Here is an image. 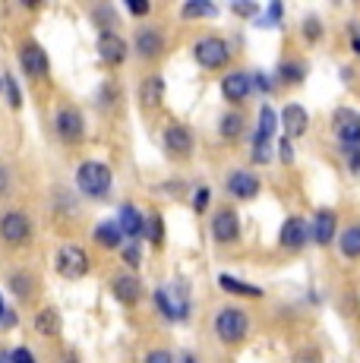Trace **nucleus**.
<instances>
[{
  "instance_id": "f257e3e1",
  "label": "nucleus",
  "mask_w": 360,
  "mask_h": 363,
  "mask_svg": "<svg viewBox=\"0 0 360 363\" xmlns=\"http://www.w3.org/2000/svg\"><path fill=\"white\" fill-rule=\"evenodd\" d=\"M35 240V221L26 208H4L0 212V243L10 250H26Z\"/></svg>"
},
{
  "instance_id": "f03ea898",
  "label": "nucleus",
  "mask_w": 360,
  "mask_h": 363,
  "mask_svg": "<svg viewBox=\"0 0 360 363\" xmlns=\"http://www.w3.org/2000/svg\"><path fill=\"white\" fill-rule=\"evenodd\" d=\"M111 186H114V171L105 162L89 158V162L76 167V190L86 199H108Z\"/></svg>"
},
{
  "instance_id": "7ed1b4c3",
  "label": "nucleus",
  "mask_w": 360,
  "mask_h": 363,
  "mask_svg": "<svg viewBox=\"0 0 360 363\" xmlns=\"http://www.w3.org/2000/svg\"><path fill=\"white\" fill-rule=\"evenodd\" d=\"M16 64L23 69L26 79H32V82L51 79V57H47V51L35 38H23L16 45Z\"/></svg>"
},
{
  "instance_id": "20e7f679",
  "label": "nucleus",
  "mask_w": 360,
  "mask_h": 363,
  "mask_svg": "<svg viewBox=\"0 0 360 363\" xmlns=\"http://www.w3.org/2000/svg\"><path fill=\"white\" fill-rule=\"evenodd\" d=\"M89 269H92V259H89V253L79 243H60L57 247V253H54V272L64 281H79V278L89 275Z\"/></svg>"
},
{
  "instance_id": "39448f33",
  "label": "nucleus",
  "mask_w": 360,
  "mask_h": 363,
  "mask_svg": "<svg viewBox=\"0 0 360 363\" xmlns=\"http://www.w3.org/2000/svg\"><path fill=\"white\" fill-rule=\"evenodd\" d=\"M54 133L64 145H79L86 139V117L76 104H60L54 111Z\"/></svg>"
},
{
  "instance_id": "423d86ee",
  "label": "nucleus",
  "mask_w": 360,
  "mask_h": 363,
  "mask_svg": "<svg viewBox=\"0 0 360 363\" xmlns=\"http://www.w3.org/2000/svg\"><path fill=\"white\" fill-rule=\"evenodd\" d=\"M193 57H196V64L203 69H221L231 60V48L218 35H206V38H199L193 45Z\"/></svg>"
},
{
  "instance_id": "0eeeda50",
  "label": "nucleus",
  "mask_w": 360,
  "mask_h": 363,
  "mask_svg": "<svg viewBox=\"0 0 360 363\" xmlns=\"http://www.w3.org/2000/svg\"><path fill=\"white\" fill-rule=\"evenodd\" d=\"M247 332H250V319H247V313L237 310V306H227V310H221L215 316V335L225 341V345L244 341Z\"/></svg>"
},
{
  "instance_id": "6e6552de",
  "label": "nucleus",
  "mask_w": 360,
  "mask_h": 363,
  "mask_svg": "<svg viewBox=\"0 0 360 363\" xmlns=\"http://www.w3.org/2000/svg\"><path fill=\"white\" fill-rule=\"evenodd\" d=\"M155 310L162 313L168 323H180V319L190 316V300H186L180 284H174V288H158L155 291Z\"/></svg>"
},
{
  "instance_id": "1a4fd4ad",
  "label": "nucleus",
  "mask_w": 360,
  "mask_h": 363,
  "mask_svg": "<svg viewBox=\"0 0 360 363\" xmlns=\"http://www.w3.org/2000/svg\"><path fill=\"white\" fill-rule=\"evenodd\" d=\"M95 51H99V60L105 67H120L123 60L130 57V45L117 32H99V45H95Z\"/></svg>"
},
{
  "instance_id": "9d476101",
  "label": "nucleus",
  "mask_w": 360,
  "mask_h": 363,
  "mask_svg": "<svg viewBox=\"0 0 360 363\" xmlns=\"http://www.w3.org/2000/svg\"><path fill=\"white\" fill-rule=\"evenodd\" d=\"M111 294H114L117 303L136 306L142 300V281L133 275V272H117V275L111 278Z\"/></svg>"
},
{
  "instance_id": "9b49d317",
  "label": "nucleus",
  "mask_w": 360,
  "mask_h": 363,
  "mask_svg": "<svg viewBox=\"0 0 360 363\" xmlns=\"http://www.w3.org/2000/svg\"><path fill=\"white\" fill-rule=\"evenodd\" d=\"M332 127L344 145H360V114L351 108H338L332 114Z\"/></svg>"
},
{
  "instance_id": "f8f14e48",
  "label": "nucleus",
  "mask_w": 360,
  "mask_h": 363,
  "mask_svg": "<svg viewBox=\"0 0 360 363\" xmlns=\"http://www.w3.org/2000/svg\"><path fill=\"white\" fill-rule=\"evenodd\" d=\"M164 149L171 158H190L193 155V133L184 123H168L164 130Z\"/></svg>"
},
{
  "instance_id": "ddd939ff",
  "label": "nucleus",
  "mask_w": 360,
  "mask_h": 363,
  "mask_svg": "<svg viewBox=\"0 0 360 363\" xmlns=\"http://www.w3.org/2000/svg\"><path fill=\"white\" fill-rule=\"evenodd\" d=\"M212 237L218 243H234L240 237V218L234 208H218L212 215Z\"/></svg>"
},
{
  "instance_id": "4468645a",
  "label": "nucleus",
  "mask_w": 360,
  "mask_h": 363,
  "mask_svg": "<svg viewBox=\"0 0 360 363\" xmlns=\"http://www.w3.org/2000/svg\"><path fill=\"white\" fill-rule=\"evenodd\" d=\"M6 284H10L13 297H16L19 303H29V300H35V291H38L35 272H29V269H10V272H6Z\"/></svg>"
},
{
  "instance_id": "2eb2a0df",
  "label": "nucleus",
  "mask_w": 360,
  "mask_h": 363,
  "mask_svg": "<svg viewBox=\"0 0 360 363\" xmlns=\"http://www.w3.org/2000/svg\"><path fill=\"white\" fill-rule=\"evenodd\" d=\"M133 51L140 54L142 60H155L164 54V35L158 29H149V26H142L140 32H136L133 38Z\"/></svg>"
},
{
  "instance_id": "dca6fc26",
  "label": "nucleus",
  "mask_w": 360,
  "mask_h": 363,
  "mask_svg": "<svg viewBox=\"0 0 360 363\" xmlns=\"http://www.w3.org/2000/svg\"><path fill=\"white\" fill-rule=\"evenodd\" d=\"M250 89H253V79H250V73H244V69H234V73H227L225 79H221V95H225V101H231V104L247 101Z\"/></svg>"
},
{
  "instance_id": "f3484780",
  "label": "nucleus",
  "mask_w": 360,
  "mask_h": 363,
  "mask_svg": "<svg viewBox=\"0 0 360 363\" xmlns=\"http://www.w3.org/2000/svg\"><path fill=\"white\" fill-rule=\"evenodd\" d=\"M32 329L41 338H60V332H64V319H60V310L57 306H41L35 310V316H32Z\"/></svg>"
},
{
  "instance_id": "a211bd4d",
  "label": "nucleus",
  "mask_w": 360,
  "mask_h": 363,
  "mask_svg": "<svg viewBox=\"0 0 360 363\" xmlns=\"http://www.w3.org/2000/svg\"><path fill=\"white\" fill-rule=\"evenodd\" d=\"M227 193L234 199H256L259 196V177L250 171H231L227 174Z\"/></svg>"
},
{
  "instance_id": "6ab92c4d",
  "label": "nucleus",
  "mask_w": 360,
  "mask_h": 363,
  "mask_svg": "<svg viewBox=\"0 0 360 363\" xmlns=\"http://www.w3.org/2000/svg\"><path fill=\"white\" fill-rule=\"evenodd\" d=\"M117 228H120L123 240H127V237H130V240H136V237H142V231H145V215L136 206L123 202L120 215H117Z\"/></svg>"
},
{
  "instance_id": "aec40b11",
  "label": "nucleus",
  "mask_w": 360,
  "mask_h": 363,
  "mask_svg": "<svg viewBox=\"0 0 360 363\" xmlns=\"http://www.w3.org/2000/svg\"><path fill=\"white\" fill-rule=\"evenodd\" d=\"M338 231V215L332 212V208H320V212L313 215V228H310V234H313L316 243H332V237Z\"/></svg>"
},
{
  "instance_id": "412c9836",
  "label": "nucleus",
  "mask_w": 360,
  "mask_h": 363,
  "mask_svg": "<svg viewBox=\"0 0 360 363\" xmlns=\"http://www.w3.org/2000/svg\"><path fill=\"white\" fill-rule=\"evenodd\" d=\"M162 101H164V79H162V73H149L140 82V104L145 111H152V108H158Z\"/></svg>"
},
{
  "instance_id": "4be33fe9",
  "label": "nucleus",
  "mask_w": 360,
  "mask_h": 363,
  "mask_svg": "<svg viewBox=\"0 0 360 363\" xmlns=\"http://www.w3.org/2000/svg\"><path fill=\"white\" fill-rule=\"evenodd\" d=\"M281 127H285V136L288 139L303 136L307 127H310V114L300 108V104H288V108L281 111Z\"/></svg>"
},
{
  "instance_id": "5701e85b",
  "label": "nucleus",
  "mask_w": 360,
  "mask_h": 363,
  "mask_svg": "<svg viewBox=\"0 0 360 363\" xmlns=\"http://www.w3.org/2000/svg\"><path fill=\"white\" fill-rule=\"evenodd\" d=\"M307 237H310V228H307V221L303 218H288L285 225H281V243H285L288 250H300L303 243H307Z\"/></svg>"
},
{
  "instance_id": "b1692460",
  "label": "nucleus",
  "mask_w": 360,
  "mask_h": 363,
  "mask_svg": "<svg viewBox=\"0 0 360 363\" xmlns=\"http://www.w3.org/2000/svg\"><path fill=\"white\" fill-rule=\"evenodd\" d=\"M92 240L105 250H120L123 247V234H120V228H117V221H99V225L92 228Z\"/></svg>"
},
{
  "instance_id": "393cba45",
  "label": "nucleus",
  "mask_w": 360,
  "mask_h": 363,
  "mask_svg": "<svg viewBox=\"0 0 360 363\" xmlns=\"http://www.w3.org/2000/svg\"><path fill=\"white\" fill-rule=\"evenodd\" d=\"M275 127H279V117H275V111L269 108V104H262L259 108V130H256V139L253 143H269L272 139Z\"/></svg>"
},
{
  "instance_id": "a878e982",
  "label": "nucleus",
  "mask_w": 360,
  "mask_h": 363,
  "mask_svg": "<svg viewBox=\"0 0 360 363\" xmlns=\"http://www.w3.org/2000/svg\"><path fill=\"white\" fill-rule=\"evenodd\" d=\"M303 76H307V64H300V60H285L279 67V82H285V86H300Z\"/></svg>"
},
{
  "instance_id": "bb28decb",
  "label": "nucleus",
  "mask_w": 360,
  "mask_h": 363,
  "mask_svg": "<svg viewBox=\"0 0 360 363\" xmlns=\"http://www.w3.org/2000/svg\"><path fill=\"white\" fill-rule=\"evenodd\" d=\"M89 16H92V23L99 26L101 32H114V26H117V13H114V6L99 4V6H92V10H89Z\"/></svg>"
},
{
  "instance_id": "cd10ccee",
  "label": "nucleus",
  "mask_w": 360,
  "mask_h": 363,
  "mask_svg": "<svg viewBox=\"0 0 360 363\" xmlns=\"http://www.w3.org/2000/svg\"><path fill=\"white\" fill-rule=\"evenodd\" d=\"M218 6L209 4V0H186L184 6H180V16L184 19H199V16H215Z\"/></svg>"
},
{
  "instance_id": "c85d7f7f",
  "label": "nucleus",
  "mask_w": 360,
  "mask_h": 363,
  "mask_svg": "<svg viewBox=\"0 0 360 363\" xmlns=\"http://www.w3.org/2000/svg\"><path fill=\"white\" fill-rule=\"evenodd\" d=\"M218 284L227 291V294H244V297H262V288H253V284L237 281L234 275H218Z\"/></svg>"
},
{
  "instance_id": "c756f323",
  "label": "nucleus",
  "mask_w": 360,
  "mask_h": 363,
  "mask_svg": "<svg viewBox=\"0 0 360 363\" xmlns=\"http://www.w3.org/2000/svg\"><path fill=\"white\" fill-rule=\"evenodd\" d=\"M342 253L348 259H360V225H351L342 231Z\"/></svg>"
},
{
  "instance_id": "7c9ffc66",
  "label": "nucleus",
  "mask_w": 360,
  "mask_h": 363,
  "mask_svg": "<svg viewBox=\"0 0 360 363\" xmlns=\"http://www.w3.org/2000/svg\"><path fill=\"white\" fill-rule=\"evenodd\" d=\"M54 212L57 215H79V202H76V196L70 190H54Z\"/></svg>"
},
{
  "instance_id": "2f4dec72",
  "label": "nucleus",
  "mask_w": 360,
  "mask_h": 363,
  "mask_svg": "<svg viewBox=\"0 0 360 363\" xmlns=\"http://www.w3.org/2000/svg\"><path fill=\"white\" fill-rule=\"evenodd\" d=\"M4 95H6L10 111H23V92H19V82L13 73H4Z\"/></svg>"
},
{
  "instance_id": "473e14b6",
  "label": "nucleus",
  "mask_w": 360,
  "mask_h": 363,
  "mask_svg": "<svg viewBox=\"0 0 360 363\" xmlns=\"http://www.w3.org/2000/svg\"><path fill=\"white\" fill-rule=\"evenodd\" d=\"M142 237H149V243H162L164 240V218L158 212H152L149 218H145V231H142Z\"/></svg>"
},
{
  "instance_id": "72a5a7b5",
  "label": "nucleus",
  "mask_w": 360,
  "mask_h": 363,
  "mask_svg": "<svg viewBox=\"0 0 360 363\" xmlns=\"http://www.w3.org/2000/svg\"><path fill=\"white\" fill-rule=\"evenodd\" d=\"M240 133H244V114H225L221 117V136L237 139Z\"/></svg>"
},
{
  "instance_id": "f704fd0d",
  "label": "nucleus",
  "mask_w": 360,
  "mask_h": 363,
  "mask_svg": "<svg viewBox=\"0 0 360 363\" xmlns=\"http://www.w3.org/2000/svg\"><path fill=\"white\" fill-rule=\"evenodd\" d=\"M281 13H285L281 4H269V10L256 16V26H259V29H275V26L281 23Z\"/></svg>"
},
{
  "instance_id": "c9c22d12",
  "label": "nucleus",
  "mask_w": 360,
  "mask_h": 363,
  "mask_svg": "<svg viewBox=\"0 0 360 363\" xmlns=\"http://www.w3.org/2000/svg\"><path fill=\"white\" fill-rule=\"evenodd\" d=\"M120 99V92H117V86H111V82H105V86L99 89V95H95V104L99 108H114V101Z\"/></svg>"
},
{
  "instance_id": "e433bc0d",
  "label": "nucleus",
  "mask_w": 360,
  "mask_h": 363,
  "mask_svg": "<svg viewBox=\"0 0 360 363\" xmlns=\"http://www.w3.org/2000/svg\"><path fill=\"white\" fill-rule=\"evenodd\" d=\"M120 259L130 265V269H140L142 265V250H140V243H123V253H120Z\"/></svg>"
},
{
  "instance_id": "4c0bfd02",
  "label": "nucleus",
  "mask_w": 360,
  "mask_h": 363,
  "mask_svg": "<svg viewBox=\"0 0 360 363\" xmlns=\"http://www.w3.org/2000/svg\"><path fill=\"white\" fill-rule=\"evenodd\" d=\"M10 363H38V360L29 345H16V347H10Z\"/></svg>"
},
{
  "instance_id": "58836bf2",
  "label": "nucleus",
  "mask_w": 360,
  "mask_h": 363,
  "mask_svg": "<svg viewBox=\"0 0 360 363\" xmlns=\"http://www.w3.org/2000/svg\"><path fill=\"white\" fill-rule=\"evenodd\" d=\"M303 38H307V41H320L322 38V23L316 16L303 19Z\"/></svg>"
},
{
  "instance_id": "ea45409f",
  "label": "nucleus",
  "mask_w": 360,
  "mask_h": 363,
  "mask_svg": "<svg viewBox=\"0 0 360 363\" xmlns=\"http://www.w3.org/2000/svg\"><path fill=\"white\" fill-rule=\"evenodd\" d=\"M344 158H348V164H351V174L360 177V145H344Z\"/></svg>"
},
{
  "instance_id": "a19ab883",
  "label": "nucleus",
  "mask_w": 360,
  "mask_h": 363,
  "mask_svg": "<svg viewBox=\"0 0 360 363\" xmlns=\"http://www.w3.org/2000/svg\"><path fill=\"white\" fill-rule=\"evenodd\" d=\"M253 162H256V164H269V162H272L269 143H253Z\"/></svg>"
},
{
  "instance_id": "79ce46f5",
  "label": "nucleus",
  "mask_w": 360,
  "mask_h": 363,
  "mask_svg": "<svg viewBox=\"0 0 360 363\" xmlns=\"http://www.w3.org/2000/svg\"><path fill=\"white\" fill-rule=\"evenodd\" d=\"M294 363H322V360H320L316 347H300V351L294 354Z\"/></svg>"
},
{
  "instance_id": "37998d69",
  "label": "nucleus",
  "mask_w": 360,
  "mask_h": 363,
  "mask_svg": "<svg viewBox=\"0 0 360 363\" xmlns=\"http://www.w3.org/2000/svg\"><path fill=\"white\" fill-rule=\"evenodd\" d=\"M142 363H174V357H171V351H164V347H155V351L145 354Z\"/></svg>"
},
{
  "instance_id": "c03bdc74",
  "label": "nucleus",
  "mask_w": 360,
  "mask_h": 363,
  "mask_svg": "<svg viewBox=\"0 0 360 363\" xmlns=\"http://www.w3.org/2000/svg\"><path fill=\"white\" fill-rule=\"evenodd\" d=\"M209 186H199L196 190V196H193V208H196V212H206V208H209Z\"/></svg>"
},
{
  "instance_id": "a18cd8bd",
  "label": "nucleus",
  "mask_w": 360,
  "mask_h": 363,
  "mask_svg": "<svg viewBox=\"0 0 360 363\" xmlns=\"http://www.w3.org/2000/svg\"><path fill=\"white\" fill-rule=\"evenodd\" d=\"M127 10L133 13V16H149L152 4H149V0H127Z\"/></svg>"
},
{
  "instance_id": "49530a36",
  "label": "nucleus",
  "mask_w": 360,
  "mask_h": 363,
  "mask_svg": "<svg viewBox=\"0 0 360 363\" xmlns=\"http://www.w3.org/2000/svg\"><path fill=\"white\" fill-rule=\"evenodd\" d=\"M10 186H13V171L6 164H0V199L10 193Z\"/></svg>"
},
{
  "instance_id": "de8ad7c7",
  "label": "nucleus",
  "mask_w": 360,
  "mask_h": 363,
  "mask_svg": "<svg viewBox=\"0 0 360 363\" xmlns=\"http://www.w3.org/2000/svg\"><path fill=\"white\" fill-rule=\"evenodd\" d=\"M279 158H281V162H285V164L294 162V145H291V139H288V136L279 143Z\"/></svg>"
},
{
  "instance_id": "09e8293b",
  "label": "nucleus",
  "mask_w": 360,
  "mask_h": 363,
  "mask_svg": "<svg viewBox=\"0 0 360 363\" xmlns=\"http://www.w3.org/2000/svg\"><path fill=\"white\" fill-rule=\"evenodd\" d=\"M231 10L237 13V16H259V6L256 4H237V0H234Z\"/></svg>"
},
{
  "instance_id": "8fccbe9b",
  "label": "nucleus",
  "mask_w": 360,
  "mask_h": 363,
  "mask_svg": "<svg viewBox=\"0 0 360 363\" xmlns=\"http://www.w3.org/2000/svg\"><path fill=\"white\" fill-rule=\"evenodd\" d=\"M16 310H13V306H6V313H4V323H0V332H13L16 329Z\"/></svg>"
},
{
  "instance_id": "3c124183",
  "label": "nucleus",
  "mask_w": 360,
  "mask_h": 363,
  "mask_svg": "<svg viewBox=\"0 0 360 363\" xmlns=\"http://www.w3.org/2000/svg\"><path fill=\"white\" fill-rule=\"evenodd\" d=\"M250 79H253V86H256V89H259V92H266V95H269V92H272V79H269V76H266V73H253V76H250Z\"/></svg>"
},
{
  "instance_id": "603ef678",
  "label": "nucleus",
  "mask_w": 360,
  "mask_h": 363,
  "mask_svg": "<svg viewBox=\"0 0 360 363\" xmlns=\"http://www.w3.org/2000/svg\"><path fill=\"white\" fill-rule=\"evenodd\" d=\"M0 363H10V351L6 347H0Z\"/></svg>"
},
{
  "instance_id": "864d4df0",
  "label": "nucleus",
  "mask_w": 360,
  "mask_h": 363,
  "mask_svg": "<svg viewBox=\"0 0 360 363\" xmlns=\"http://www.w3.org/2000/svg\"><path fill=\"white\" fill-rule=\"evenodd\" d=\"M4 313H6V300H4V294H0V323H4Z\"/></svg>"
},
{
  "instance_id": "5fc2aeb1",
  "label": "nucleus",
  "mask_w": 360,
  "mask_h": 363,
  "mask_svg": "<svg viewBox=\"0 0 360 363\" xmlns=\"http://www.w3.org/2000/svg\"><path fill=\"white\" fill-rule=\"evenodd\" d=\"M354 54H360V35H354Z\"/></svg>"
},
{
  "instance_id": "6e6d98bb",
  "label": "nucleus",
  "mask_w": 360,
  "mask_h": 363,
  "mask_svg": "<svg viewBox=\"0 0 360 363\" xmlns=\"http://www.w3.org/2000/svg\"><path fill=\"white\" fill-rule=\"evenodd\" d=\"M184 363H196V357H193V354H184Z\"/></svg>"
},
{
  "instance_id": "4d7b16f0",
  "label": "nucleus",
  "mask_w": 360,
  "mask_h": 363,
  "mask_svg": "<svg viewBox=\"0 0 360 363\" xmlns=\"http://www.w3.org/2000/svg\"><path fill=\"white\" fill-rule=\"evenodd\" d=\"M64 363H79V360H76V357H67V360H64Z\"/></svg>"
},
{
  "instance_id": "13d9d810",
  "label": "nucleus",
  "mask_w": 360,
  "mask_h": 363,
  "mask_svg": "<svg viewBox=\"0 0 360 363\" xmlns=\"http://www.w3.org/2000/svg\"><path fill=\"white\" fill-rule=\"evenodd\" d=\"M0 92H4V73H0Z\"/></svg>"
}]
</instances>
